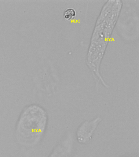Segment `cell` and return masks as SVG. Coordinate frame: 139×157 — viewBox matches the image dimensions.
Wrapping results in <instances>:
<instances>
[{"label":"cell","mask_w":139,"mask_h":157,"mask_svg":"<svg viewBox=\"0 0 139 157\" xmlns=\"http://www.w3.org/2000/svg\"><path fill=\"white\" fill-rule=\"evenodd\" d=\"M102 120L101 117H97L91 121H86L83 122L77 131V138L79 142L86 144L90 142Z\"/></svg>","instance_id":"cell-2"},{"label":"cell","mask_w":139,"mask_h":157,"mask_svg":"<svg viewBox=\"0 0 139 157\" xmlns=\"http://www.w3.org/2000/svg\"><path fill=\"white\" fill-rule=\"evenodd\" d=\"M76 15V11L72 8L67 9L64 13V19L68 21L73 20L75 18Z\"/></svg>","instance_id":"cell-3"},{"label":"cell","mask_w":139,"mask_h":157,"mask_svg":"<svg viewBox=\"0 0 139 157\" xmlns=\"http://www.w3.org/2000/svg\"><path fill=\"white\" fill-rule=\"evenodd\" d=\"M47 121V113L41 107H27L22 113L17 125L19 140L27 144L37 143L45 132Z\"/></svg>","instance_id":"cell-1"}]
</instances>
